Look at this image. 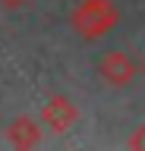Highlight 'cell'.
I'll use <instances>...</instances> for the list:
<instances>
[{"mask_svg": "<svg viewBox=\"0 0 145 151\" xmlns=\"http://www.w3.org/2000/svg\"><path fill=\"white\" fill-rule=\"evenodd\" d=\"M38 116H41V123H44L48 129L69 132L73 126H76V120H79V110H76V104L69 101L66 94H54V98L44 101V107H41Z\"/></svg>", "mask_w": 145, "mask_h": 151, "instance_id": "cell-3", "label": "cell"}, {"mask_svg": "<svg viewBox=\"0 0 145 151\" xmlns=\"http://www.w3.org/2000/svg\"><path fill=\"white\" fill-rule=\"evenodd\" d=\"M6 142H10L13 148H35L41 142V129H38V120H32V116H16V120L6 126Z\"/></svg>", "mask_w": 145, "mask_h": 151, "instance_id": "cell-4", "label": "cell"}, {"mask_svg": "<svg viewBox=\"0 0 145 151\" xmlns=\"http://www.w3.org/2000/svg\"><path fill=\"white\" fill-rule=\"evenodd\" d=\"M117 19L120 9L114 6V0H79L69 13V28L85 41H98L117 25Z\"/></svg>", "mask_w": 145, "mask_h": 151, "instance_id": "cell-1", "label": "cell"}, {"mask_svg": "<svg viewBox=\"0 0 145 151\" xmlns=\"http://www.w3.org/2000/svg\"><path fill=\"white\" fill-rule=\"evenodd\" d=\"M0 3H3V6H22L25 0H0Z\"/></svg>", "mask_w": 145, "mask_h": 151, "instance_id": "cell-6", "label": "cell"}, {"mask_svg": "<svg viewBox=\"0 0 145 151\" xmlns=\"http://www.w3.org/2000/svg\"><path fill=\"white\" fill-rule=\"evenodd\" d=\"M98 76L104 79L110 88H123L136 79V63L126 50H107L98 60Z\"/></svg>", "mask_w": 145, "mask_h": 151, "instance_id": "cell-2", "label": "cell"}, {"mask_svg": "<svg viewBox=\"0 0 145 151\" xmlns=\"http://www.w3.org/2000/svg\"><path fill=\"white\" fill-rule=\"evenodd\" d=\"M142 76H145V63H142Z\"/></svg>", "mask_w": 145, "mask_h": 151, "instance_id": "cell-7", "label": "cell"}, {"mask_svg": "<svg viewBox=\"0 0 145 151\" xmlns=\"http://www.w3.org/2000/svg\"><path fill=\"white\" fill-rule=\"evenodd\" d=\"M126 148H133V151H145V123H142V126H136V129L129 132V139H126Z\"/></svg>", "mask_w": 145, "mask_h": 151, "instance_id": "cell-5", "label": "cell"}]
</instances>
